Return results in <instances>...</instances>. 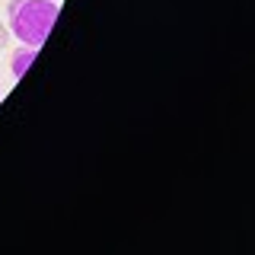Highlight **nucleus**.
I'll use <instances>...</instances> for the list:
<instances>
[{
    "label": "nucleus",
    "instance_id": "1",
    "mask_svg": "<svg viewBox=\"0 0 255 255\" xmlns=\"http://www.w3.org/2000/svg\"><path fill=\"white\" fill-rule=\"evenodd\" d=\"M58 0H10L6 3V26L22 45L42 48L58 22Z\"/></svg>",
    "mask_w": 255,
    "mask_h": 255
},
{
    "label": "nucleus",
    "instance_id": "2",
    "mask_svg": "<svg viewBox=\"0 0 255 255\" xmlns=\"http://www.w3.org/2000/svg\"><path fill=\"white\" fill-rule=\"evenodd\" d=\"M35 51H38V48H29V45H19V48H16L13 58H10L13 77H26V70L32 67V61H35Z\"/></svg>",
    "mask_w": 255,
    "mask_h": 255
},
{
    "label": "nucleus",
    "instance_id": "3",
    "mask_svg": "<svg viewBox=\"0 0 255 255\" xmlns=\"http://www.w3.org/2000/svg\"><path fill=\"white\" fill-rule=\"evenodd\" d=\"M10 42V26H0V48Z\"/></svg>",
    "mask_w": 255,
    "mask_h": 255
}]
</instances>
